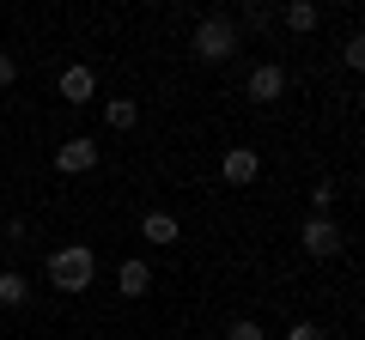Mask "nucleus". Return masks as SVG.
I'll list each match as a JSON object with an SVG mask.
<instances>
[{
  "label": "nucleus",
  "mask_w": 365,
  "mask_h": 340,
  "mask_svg": "<svg viewBox=\"0 0 365 340\" xmlns=\"http://www.w3.org/2000/svg\"><path fill=\"white\" fill-rule=\"evenodd\" d=\"M49 280H55V292H86L98 280V255L86 243H61L49 255Z\"/></svg>",
  "instance_id": "1"
},
{
  "label": "nucleus",
  "mask_w": 365,
  "mask_h": 340,
  "mask_svg": "<svg viewBox=\"0 0 365 340\" xmlns=\"http://www.w3.org/2000/svg\"><path fill=\"white\" fill-rule=\"evenodd\" d=\"M189 49H195L201 61H232V55H237V25L225 13H207L195 25V37H189Z\"/></svg>",
  "instance_id": "2"
},
{
  "label": "nucleus",
  "mask_w": 365,
  "mask_h": 340,
  "mask_svg": "<svg viewBox=\"0 0 365 340\" xmlns=\"http://www.w3.org/2000/svg\"><path fill=\"white\" fill-rule=\"evenodd\" d=\"M250 97H256V104H280V97H287V67L280 61L250 67Z\"/></svg>",
  "instance_id": "3"
},
{
  "label": "nucleus",
  "mask_w": 365,
  "mask_h": 340,
  "mask_svg": "<svg viewBox=\"0 0 365 340\" xmlns=\"http://www.w3.org/2000/svg\"><path fill=\"white\" fill-rule=\"evenodd\" d=\"M220 176H225L232 188H244V183H256V176H262V158L250 152V146H225V158H220Z\"/></svg>",
  "instance_id": "4"
},
{
  "label": "nucleus",
  "mask_w": 365,
  "mask_h": 340,
  "mask_svg": "<svg viewBox=\"0 0 365 340\" xmlns=\"http://www.w3.org/2000/svg\"><path fill=\"white\" fill-rule=\"evenodd\" d=\"M341 243H347V237H341L335 219H311V225H304V255H317V262L341 255Z\"/></svg>",
  "instance_id": "5"
},
{
  "label": "nucleus",
  "mask_w": 365,
  "mask_h": 340,
  "mask_svg": "<svg viewBox=\"0 0 365 340\" xmlns=\"http://www.w3.org/2000/svg\"><path fill=\"white\" fill-rule=\"evenodd\" d=\"M91 164H98V146H91L86 134H73V140H61V152H55V170H61V176H86Z\"/></svg>",
  "instance_id": "6"
},
{
  "label": "nucleus",
  "mask_w": 365,
  "mask_h": 340,
  "mask_svg": "<svg viewBox=\"0 0 365 340\" xmlns=\"http://www.w3.org/2000/svg\"><path fill=\"white\" fill-rule=\"evenodd\" d=\"M61 97L67 104H91V97H98V73H91V67H67L61 73Z\"/></svg>",
  "instance_id": "7"
},
{
  "label": "nucleus",
  "mask_w": 365,
  "mask_h": 340,
  "mask_svg": "<svg viewBox=\"0 0 365 340\" xmlns=\"http://www.w3.org/2000/svg\"><path fill=\"white\" fill-rule=\"evenodd\" d=\"M140 237H146V243H177L182 225L170 219V213H146V219H140Z\"/></svg>",
  "instance_id": "8"
},
{
  "label": "nucleus",
  "mask_w": 365,
  "mask_h": 340,
  "mask_svg": "<svg viewBox=\"0 0 365 340\" xmlns=\"http://www.w3.org/2000/svg\"><path fill=\"white\" fill-rule=\"evenodd\" d=\"M116 286L128 292V298H146V286H153V267H146V262H122V267H116Z\"/></svg>",
  "instance_id": "9"
},
{
  "label": "nucleus",
  "mask_w": 365,
  "mask_h": 340,
  "mask_svg": "<svg viewBox=\"0 0 365 340\" xmlns=\"http://www.w3.org/2000/svg\"><path fill=\"white\" fill-rule=\"evenodd\" d=\"M280 18H287V31H299V37H304V31H317V25H323V6H311V0H292V6H287Z\"/></svg>",
  "instance_id": "10"
},
{
  "label": "nucleus",
  "mask_w": 365,
  "mask_h": 340,
  "mask_svg": "<svg viewBox=\"0 0 365 340\" xmlns=\"http://www.w3.org/2000/svg\"><path fill=\"white\" fill-rule=\"evenodd\" d=\"M25 298H31V280L6 267V274H0V310H19V304H25Z\"/></svg>",
  "instance_id": "11"
},
{
  "label": "nucleus",
  "mask_w": 365,
  "mask_h": 340,
  "mask_svg": "<svg viewBox=\"0 0 365 340\" xmlns=\"http://www.w3.org/2000/svg\"><path fill=\"white\" fill-rule=\"evenodd\" d=\"M104 122H110V128H134V122H140L134 97H110V104H104Z\"/></svg>",
  "instance_id": "12"
},
{
  "label": "nucleus",
  "mask_w": 365,
  "mask_h": 340,
  "mask_svg": "<svg viewBox=\"0 0 365 340\" xmlns=\"http://www.w3.org/2000/svg\"><path fill=\"white\" fill-rule=\"evenodd\" d=\"M311 207H317V219H329V207H335V183H317L311 188Z\"/></svg>",
  "instance_id": "13"
},
{
  "label": "nucleus",
  "mask_w": 365,
  "mask_h": 340,
  "mask_svg": "<svg viewBox=\"0 0 365 340\" xmlns=\"http://www.w3.org/2000/svg\"><path fill=\"white\" fill-rule=\"evenodd\" d=\"M268 25H274L268 6H244V31H268Z\"/></svg>",
  "instance_id": "14"
},
{
  "label": "nucleus",
  "mask_w": 365,
  "mask_h": 340,
  "mask_svg": "<svg viewBox=\"0 0 365 340\" xmlns=\"http://www.w3.org/2000/svg\"><path fill=\"white\" fill-rule=\"evenodd\" d=\"M341 61H347V67H365V43L347 37V43H341Z\"/></svg>",
  "instance_id": "15"
},
{
  "label": "nucleus",
  "mask_w": 365,
  "mask_h": 340,
  "mask_svg": "<svg viewBox=\"0 0 365 340\" xmlns=\"http://www.w3.org/2000/svg\"><path fill=\"white\" fill-rule=\"evenodd\" d=\"M225 340H262V328L250 322V316H237V322H232V334H225Z\"/></svg>",
  "instance_id": "16"
},
{
  "label": "nucleus",
  "mask_w": 365,
  "mask_h": 340,
  "mask_svg": "<svg viewBox=\"0 0 365 340\" xmlns=\"http://www.w3.org/2000/svg\"><path fill=\"white\" fill-rule=\"evenodd\" d=\"M287 340H329V334H323L317 322H292V328H287Z\"/></svg>",
  "instance_id": "17"
},
{
  "label": "nucleus",
  "mask_w": 365,
  "mask_h": 340,
  "mask_svg": "<svg viewBox=\"0 0 365 340\" xmlns=\"http://www.w3.org/2000/svg\"><path fill=\"white\" fill-rule=\"evenodd\" d=\"M13 79H19V61H13L6 49H0V85H13Z\"/></svg>",
  "instance_id": "18"
}]
</instances>
